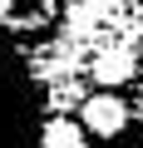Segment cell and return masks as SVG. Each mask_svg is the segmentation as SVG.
<instances>
[{
  "label": "cell",
  "instance_id": "6da1fadb",
  "mask_svg": "<svg viewBox=\"0 0 143 148\" xmlns=\"http://www.w3.org/2000/svg\"><path fill=\"white\" fill-rule=\"evenodd\" d=\"M79 128H84V133H99V138H118V133L128 128V104L114 99V94H94V99H84Z\"/></svg>",
  "mask_w": 143,
  "mask_h": 148
},
{
  "label": "cell",
  "instance_id": "3957f363",
  "mask_svg": "<svg viewBox=\"0 0 143 148\" xmlns=\"http://www.w3.org/2000/svg\"><path fill=\"white\" fill-rule=\"evenodd\" d=\"M54 20V0H0V25L5 30H40Z\"/></svg>",
  "mask_w": 143,
  "mask_h": 148
},
{
  "label": "cell",
  "instance_id": "277c9868",
  "mask_svg": "<svg viewBox=\"0 0 143 148\" xmlns=\"http://www.w3.org/2000/svg\"><path fill=\"white\" fill-rule=\"evenodd\" d=\"M44 148H89V143H84V128H79V123L49 119V123H44Z\"/></svg>",
  "mask_w": 143,
  "mask_h": 148
},
{
  "label": "cell",
  "instance_id": "7a4b0ae2",
  "mask_svg": "<svg viewBox=\"0 0 143 148\" xmlns=\"http://www.w3.org/2000/svg\"><path fill=\"white\" fill-rule=\"evenodd\" d=\"M133 74H138V59H133V49H128V45H104V49L94 54V79H99L104 89L128 84Z\"/></svg>",
  "mask_w": 143,
  "mask_h": 148
}]
</instances>
